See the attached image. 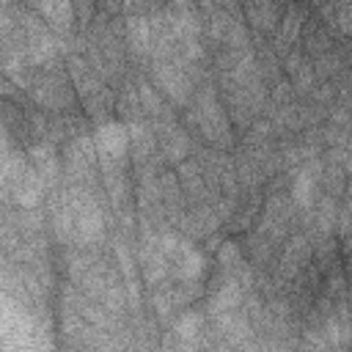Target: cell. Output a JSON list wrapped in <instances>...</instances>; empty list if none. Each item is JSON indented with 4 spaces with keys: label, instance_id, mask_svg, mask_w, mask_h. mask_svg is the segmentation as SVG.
<instances>
[{
    "label": "cell",
    "instance_id": "9",
    "mask_svg": "<svg viewBox=\"0 0 352 352\" xmlns=\"http://www.w3.org/2000/svg\"><path fill=\"white\" fill-rule=\"evenodd\" d=\"M192 330H198V316H195V314H190V316H184V319L179 322V333H182V336H190Z\"/></svg>",
    "mask_w": 352,
    "mask_h": 352
},
{
    "label": "cell",
    "instance_id": "2",
    "mask_svg": "<svg viewBox=\"0 0 352 352\" xmlns=\"http://www.w3.org/2000/svg\"><path fill=\"white\" fill-rule=\"evenodd\" d=\"M94 148H96L104 160L121 162V160L126 157V151H129V132H126V126L118 124V121L102 124V126L96 129V135H94Z\"/></svg>",
    "mask_w": 352,
    "mask_h": 352
},
{
    "label": "cell",
    "instance_id": "7",
    "mask_svg": "<svg viewBox=\"0 0 352 352\" xmlns=\"http://www.w3.org/2000/svg\"><path fill=\"white\" fill-rule=\"evenodd\" d=\"M294 198H297V204H302V206H308V204L314 201V176L300 173V179L294 182Z\"/></svg>",
    "mask_w": 352,
    "mask_h": 352
},
{
    "label": "cell",
    "instance_id": "5",
    "mask_svg": "<svg viewBox=\"0 0 352 352\" xmlns=\"http://www.w3.org/2000/svg\"><path fill=\"white\" fill-rule=\"evenodd\" d=\"M33 168H36V173H38L44 182L52 179V176L58 173V160H55L52 148H47V146H36V148H33Z\"/></svg>",
    "mask_w": 352,
    "mask_h": 352
},
{
    "label": "cell",
    "instance_id": "1",
    "mask_svg": "<svg viewBox=\"0 0 352 352\" xmlns=\"http://www.w3.org/2000/svg\"><path fill=\"white\" fill-rule=\"evenodd\" d=\"M66 220L77 231L80 239H96L102 234V212L91 201V195H80V201H69L66 206Z\"/></svg>",
    "mask_w": 352,
    "mask_h": 352
},
{
    "label": "cell",
    "instance_id": "4",
    "mask_svg": "<svg viewBox=\"0 0 352 352\" xmlns=\"http://www.w3.org/2000/svg\"><path fill=\"white\" fill-rule=\"evenodd\" d=\"M94 138H77L72 146H69V154H66V162L72 168H88L94 162Z\"/></svg>",
    "mask_w": 352,
    "mask_h": 352
},
{
    "label": "cell",
    "instance_id": "8",
    "mask_svg": "<svg viewBox=\"0 0 352 352\" xmlns=\"http://www.w3.org/2000/svg\"><path fill=\"white\" fill-rule=\"evenodd\" d=\"M234 261H236V245H234V242H226L223 250H220V264L228 267V264H234Z\"/></svg>",
    "mask_w": 352,
    "mask_h": 352
},
{
    "label": "cell",
    "instance_id": "6",
    "mask_svg": "<svg viewBox=\"0 0 352 352\" xmlns=\"http://www.w3.org/2000/svg\"><path fill=\"white\" fill-rule=\"evenodd\" d=\"M151 38H154V30H151V25L146 19H132L129 22V41H132L135 50L146 52L151 47Z\"/></svg>",
    "mask_w": 352,
    "mask_h": 352
},
{
    "label": "cell",
    "instance_id": "3",
    "mask_svg": "<svg viewBox=\"0 0 352 352\" xmlns=\"http://www.w3.org/2000/svg\"><path fill=\"white\" fill-rule=\"evenodd\" d=\"M33 8L47 19L52 22L55 28H69L72 25V16H74V6L72 0H30Z\"/></svg>",
    "mask_w": 352,
    "mask_h": 352
}]
</instances>
